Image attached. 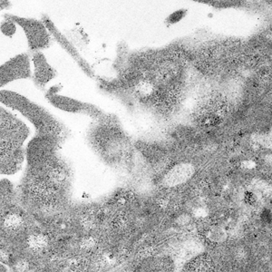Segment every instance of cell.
Listing matches in <instances>:
<instances>
[{
  "mask_svg": "<svg viewBox=\"0 0 272 272\" xmlns=\"http://www.w3.org/2000/svg\"><path fill=\"white\" fill-rule=\"evenodd\" d=\"M212 269L211 259L206 255L198 257L187 266V270L191 272H207Z\"/></svg>",
  "mask_w": 272,
  "mask_h": 272,
  "instance_id": "cell-8",
  "label": "cell"
},
{
  "mask_svg": "<svg viewBox=\"0 0 272 272\" xmlns=\"http://www.w3.org/2000/svg\"><path fill=\"white\" fill-rule=\"evenodd\" d=\"M195 2H199V3H204V4H209V5H214L215 2L217 0H193Z\"/></svg>",
  "mask_w": 272,
  "mask_h": 272,
  "instance_id": "cell-12",
  "label": "cell"
},
{
  "mask_svg": "<svg viewBox=\"0 0 272 272\" xmlns=\"http://www.w3.org/2000/svg\"><path fill=\"white\" fill-rule=\"evenodd\" d=\"M187 12H188L187 9H179V10L175 11V12H173L170 16H168L166 22L168 24H171V25L176 24L186 16Z\"/></svg>",
  "mask_w": 272,
  "mask_h": 272,
  "instance_id": "cell-10",
  "label": "cell"
},
{
  "mask_svg": "<svg viewBox=\"0 0 272 272\" xmlns=\"http://www.w3.org/2000/svg\"><path fill=\"white\" fill-rule=\"evenodd\" d=\"M26 126L0 107V173H16L23 162V142Z\"/></svg>",
  "mask_w": 272,
  "mask_h": 272,
  "instance_id": "cell-1",
  "label": "cell"
},
{
  "mask_svg": "<svg viewBox=\"0 0 272 272\" xmlns=\"http://www.w3.org/2000/svg\"><path fill=\"white\" fill-rule=\"evenodd\" d=\"M12 3L10 0H0V12L6 9H10Z\"/></svg>",
  "mask_w": 272,
  "mask_h": 272,
  "instance_id": "cell-11",
  "label": "cell"
},
{
  "mask_svg": "<svg viewBox=\"0 0 272 272\" xmlns=\"http://www.w3.org/2000/svg\"><path fill=\"white\" fill-rule=\"evenodd\" d=\"M0 103L26 117L35 126L37 136L53 138L58 141L62 137L64 129L61 123L46 108L25 95L11 90H0Z\"/></svg>",
  "mask_w": 272,
  "mask_h": 272,
  "instance_id": "cell-2",
  "label": "cell"
},
{
  "mask_svg": "<svg viewBox=\"0 0 272 272\" xmlns=\"http://www.w3.org/2000/svg\"><path fill=\"white\" fill-rule=\"evenodd\" d=\"M31 62L34 67L31 76L33 83L38 89L44 90L47 84L57 76V70L48 63L42 51L32 53Z\"/></svg>",
  "mask_w": 272,
  "mask_h": 272,
  "instance_id": "cell-5",
  "label": "cell"
},
{
  "mask_svg": "<svg viewBox=\"0 0 272 272\" xmlns=\"http://www.w3.org/2000/svg\"><path fill=\"white\" fill-rule=\"evenodd\" d=\"M192 170L188 165H181L175 169H173L168 175V183H172V184L183 183L187 179L190 178L192 175Z\"/></svg>",
  "mask_w": 272,
  "mask_h": 272,
  "instance_id": "cell-7",
  "label": "cell"
},
{
  "mask_svg": "<svg viewBox=\"0 0 272 272\" xmlns=\"http://www.w3.org/2000/svg\"><path fill=\"white\" fill-rule=\"evenodd\" d=\"M4 20L0 23V32L6 37H13L17 29V25L8 18L3 17Z\"/></svg>",
  "mask_w": 272,
  "mask_h": 272,
  "instance_id": "cell-9",
  "label": "cell"
},
{
  "mask_svg": "<svg viewBox=\"0 0 272 272\" xmlns=\"http://www.w3.org/2000/svg\"><path fill=\"white\" fill-rule=\"evenodd\" d=\"M31 57L18 54L0 66V88L16 80L31 78Z\"/></svg>",
  "mask_w": 272,
  "mask_h": 272,
  "instance_id": "cell-4",
  "label": "cell"
},
{
  "mask_svg": "<svg viewBox=\"0 0 272 272\" xmlns=\"http://www.w3.org/2000/svg\"><path fill=\"white\" fill-rule=\"evenodd\" d=\"M3 17L15 22L17 26L21 27L25 33L27 46L30 52L43 51L51 46L52 36L48 31L45 23L39 19L16 16L13 14H5Z\"/></svg>",
  "mask_w": 272,
  "mask_h": 272,
  "instance_id": "cell-3",
  "label": "cell"
},
{
  "mask_svg": "<svg viewBox=\"0 0 272 272\" xmlns=\"http://www.w3.org/2000/svg\"><path fill=\"white\" fill-rule=\"evenodd\" d=\"M60 89V85H54L48 89L45 95L46 99L54 107L68 113H90L95 110L94 106L88 104H84L71 97L58 94Z\"/></svg>",
  "mask_w": 272,
  "mask_h": 272,
  "instance_id": "cell-6",
  "label": "cell"
}]
</instances>
